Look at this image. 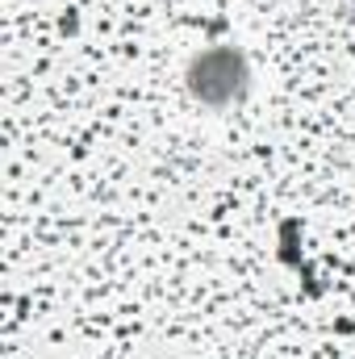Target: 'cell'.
Instances as JSON below:
<instances>
[{
  "mask_svg": "<svg viewBox=\"0 0 355 359\" xmlns=\"http://www.w3.org/2000/svg\"><path fill=\"white\" fill-rule=\"evenodd\" d=\"M247 80V67L234 50H205L196 63H192V92L209 104H226L243 92Z\"/></svg>",
  "mask_w": 355,
  "mask_h": 359,
  "instance_id": "obj_1",
  "label": "cell"
}]
</instances>
